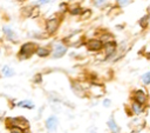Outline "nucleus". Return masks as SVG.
Here are the masks:
<instances>
[{"label": "nucleus", "mask_w": 150, "mask_h": 133, "mask_svg": "<svg viewBox=\"0 0 150 133\" xmlns=\"http://www.w3.org/2000/svg\"><path fill=\"white\" fill-rule=\"evenodd\" d=\"M34 52H36V49H35V44H33V42H27V44H23L22 47L20 48L19 56H20L21 59H26V58H29Z\"/></svg>", "instance_id": "f257e3e1"}, {"label": "nucleus", "mask_w": 150, "mask_h": 133, "mask_svg": "<svg viewBox=\"0 0 150 133\" xmlns=\"http://www.w3.org/2000/svg\"><path fill=\"white\" fill-rule=\"evenodd\" d=\"M59 27V19L57 18H50L47 22H46V29L49 34H53Z\"/></svg>", "instance_id": "f03ea898"}, {"label": "nucleus", "mask_w": 150, "mask_h": 133, "mask_svg": "<svg viewBox=\"0 0 150 133\" xmlns=\"http://www.w3.org/2000/svg\"><path fill=\"white\" fill-rule=\"evenodd\" d=\"M87 47L90 51H100L103 47V45H102V41H100L97 39H90L87 42Z\"/></svg>", "instance_id": "7ed1b4c3"}, {"label": "nucleus", "mask_w": 150, "mask_h": 133, "mask_svg": "<svg viewBox=\"0 0 150 133\" xmlns=\"http://www.w3.org/2000/svg\"><path fill=\"white\" fill-rule=\"evenodd\" d=\"M67 52V47L63 46V45H56L55 48H54V53H53V58H61L66 54Z\"/></svg>", "instance_id": "20e7f679"}, {"label": "nucleus", "mask_w": 150, "mask_h": 133, "mask_svg": "<svg viewBox=\"0 0 150 133\" xmlns=\"http://www.w3.org/2000/svg\"><path fill=\"white\" fill-rule=\"evenodd\" d=\"M115 49H116V44L114 41H108V42L104 44V51H105V55L107 56L112 55Z\"/></svg>", "instance_id": "39448f33"}, {"label": "nucleus", "mask_w": 150, "mask_h": 133, "mask_svg": "<svg viewBox=\"0 0 150 133\" xmlns=\"http://www.w3.org/2000/svg\"><path fill=\"white\" fill-rule=\"evenodd\" d=\"M46 127H47L49 131H55L56 127H57V119H56L54 115L49 117V118L47 119V121H46Z\"/></svg>", "instance_id": "423d86ee"}, {"label": "nucleus", "mask_w": 150, "mask_h": 133, "mask_svg": "<svg viewBox=\"0 0 150 133\" xmlns=\"http://www.w3.org/2000/svg\"><path fill=\"white\" fill-rule=\"evenodd\" d=\"M134 98H135V101H137V102H139V104H142V105L146 101V94H145L143 91H141V89L135 92Z\"/></svg>", "instance_id": "0eeeda50"}, {"label": "nucleus", "mask_w": 150, "mask_h": 133, "mask_svg": "<svg viewBox=\"0 0 150 133\" xmlns=\"http://www.w3.org/2000/svg\"><path fill=\"white\" fill-rule=\"evenodd\" d=\"M108 126H109V128H110V131H111L112 133H120V127H118L117 124L115 122L114 118H110V119L108 120Z\"/></svg>", "instance_id": "6e6552de"}, {"label": "nucleus", "mask_w": 150, "mask_h": 133, "mask_svg": "<svg viewBox=\"0 0 150 133\" xmlns=\"http://www.w3.org/2000/svg\"><path fill=\"white\" fill-rule=\"evenodd\" d=\"M2 31H4L5 35L7 36V39H9V40H15V39H14V38H15V34H14V32L12 31L11 27H8V26H4Z\"/></svg>", "instance_id": "1a4fd4ad"}, {"label": "nucleus", "mask_w": 150, "mask_h": 133, "mask_svg": "<svg viewBox=\"0 0 150 133\" xmlns=\"http://www.w3.org/2000/svg\"><path fill=\"white\" fill-rule=\"evenodd\" d=\"M131 109H132V112H134L135 114H141V113H143L142 104H139V102H137V101H135V102L131 105Z\"/></svg>", "instance_id": "9d476101"}, {"label": "nucleus", "mask_w": 150, "mask_h": 133, "mask_svg": "<svg viewBox=\"0 0 150 133\" xmlns=\"http://www.w3.org/2000/svg\"><path fill=\"white\" fill-rule=\"evenodd\" d=\"M18 106L19 107H23V108H33L34 107V104L30 100H23V101L18 102Z\"/></svg>", "instance_id": "9b49d317"}, {"label": "nucleus", "mask_w": 150, "mask_h": 133, "mask_svg": "<svg viewBox=\"0 0 150 133\" xmlns=\"http://www.w3.org/2000/svg\"><path fill=\"white\" fill-rule=\"evenodd\" d=\"M36 54H38V56L45 58V56H47L49 54V51L47 48H45V47H39V48H36Z\"/></svg>", "instance_id": "f8f14e48"}, {"label": "nucleus", "mask_w": 150, "mask_h": 133, "mask_svg": "<svg viewBox=\"0 0 150 133\" xmlns=\"http://www.w3.org/2000/svg\"><path fill=\"white\" fill-rule=\"evenodd\" d=\"M2 74L5 77H12V75H14V69L9 66H4L2 67Z\"/></svg>", "instance_id": "ddd939ff"}, {"label": "nucleus", "mask_w": 150, "mask_h": 133, "mask_svg": "<svg viewBox=\"0 0 150 133\" xmlns=\"http://www.w3.org/2000/svg\"><path fill=\"white\" fill-rule=\"evenodd\" d=\"M9 131H11V133H25L20 126H12Z\"/></svg>", "instance_id": "4468645a"}, {"label": "nucleus", "mask_w": 150, "mask_h": 133, "mask_svg": "<svg viewBox=\"0 0 150 133\" xmlns=\"http://www.w3.org/2000/svg\"><path fill=\"white\" fill-rule=\"evenodd\" d=\"M148 21H149L148 16H146V15H145V16H143V18L139 20V25H141V27H142V28H145V27L148 26Z\"/></svg>", "instance_id": "2eb2a0df"}, {"label": "nucleus", "mask_w": 150, "mask_h": 133, "mask_svg": "<svg viewBox=\"0 0 150 133\" xmlns=\"http://www.w3.org/2000/svg\"><path fill=\"white\" fill-rule=\"evenodd\" d=\"M142 80H143L144 84H150V72H146L145 74H143Z\"/></svg>", "instance_id": "dca6fc26"}, {"label": "nucleus", "mask_w": 150, "mask_h": 133, "mask_svg": "<svg viewBox=\"0 0 150 133\" xmlns=\"http://www.w3.org/2000/svg\"><path fill=\"white\" fill-rule=\"evenodd\" d=\"M81 12H82V9H81L80 7H73V8L70 9V13H71L73 15H79Z\"/></svg>", "instance_id": "f3484780"}, {"label": "nucleus", "mask_w": 150, "mask_h": 133, "mask_svg": "<svg viewBox=\"0 0 150 133\" xmlns=\"http://www.w3.org/2000/svg\"><path fill=\"white\" fill-rule=\"evenodd\" d=\"M104 1H105V0H94V5H95V6H101V5L104 4Z\"/></svg>", "instance_id": "a211bd4d"}, {"label": "nucleus", "mask_w": 150, "mask_h": 133, "mask_svg": "<svg viewBox=\"0 0 150 133\" xmlns=\"http://www.w3.org/2000/svg\"><path fill=\"white\" fill-rule=\"evenodd\" d=\"M117 2H118L120 6H124V5H127L129 2V0H117Z\"/></svg>", "instance_id": "6ab92c4d"}, {"label": "nucleus", "mask_w": 150, "mask_h": 133, "mask_svg": "<svg viewBox=\"0 0 150 133\" xmlns=\"http://www.w3.org/2000/svg\"><path fill=\"white\" fill-rule=\"evenodd\" d=\"M52 0H39L38 2H36V5H43V4H48V2H50Z\"/></svg>", "instance_id": "aec40b11"}, {"label": "nucleus", "mask_w": 150, "mask_h": 133, "mask_svg": "<svg viewBox=\"0 0 150 133\" xmlns=\"http://www.w3.org/2000/svg\"><path fill=\"white\" fill-rule=\"evenodd\" d=\"M103 105H104L105 107H108V106L110 105V100H109V99H105V100L103 101Z\"/></svg>", "instance_id": "412c9836"}, {"label": "nucleus", "mask_w": 150, "mask_h": 133, "mask_svg": "<svg viewBox=\"0 0 150 133\" xmlns=\"http://www.w3.org/2000/svg\"><path fill=\"white\" fill-rule=\"evenodd\" d=\"M35 81H39V82L41 81V77H40V74H38V77L35 78Z\"/></svg>", "instance_id": "4be33fe9"}, {"label": "nucleus", "mask_w": 150, "mask_h": 133, "mask_svg": "<svg viewBox=\"0 0 150 133\" xmlns=\"http://www.w3.org/2000/svg\"><path fill=\"white\" fill-rule=\"evenodd\" d=\"M146 55H148V58H149V59H150V53H148V54H146Z\"/></svg>", "instance_id": "5701e85b"}]
</instances>
